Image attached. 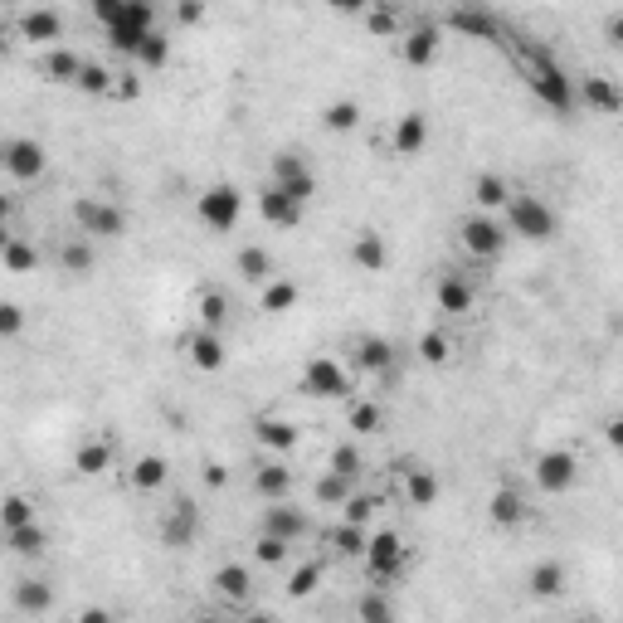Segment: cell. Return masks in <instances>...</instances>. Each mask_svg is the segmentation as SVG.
<instances>
[{
	"label": "cell",
	"instance_id": "obj_60",
	"mask_svg": "<svg viewBox=\"0 0 623 623\" xmlns=\"http://www.w3.org/2000/svg\"><path fill=\"white\" fill-rule=\"evenodd\" d=\"M327 10H336V15H356V10H366V0H322Z\"/></svg>",
	"mask_w": 623,
	"mask_h": 623
},
{
	"label": "cell",
	"instance_id": "obj_8",
	"mask_svg": "<svg viewBox=\"0 0 623 623\" xmlns=\"http://www.w3.org/2000/svg\"><path fill=\"white\" fill-rule=\"evenodd\" d=\"M536 482H541V492H550V497L570 492V487L580 482V458H575L570 448H546V453L536 458Z\"/></svg>",
	"mask_w": 623,
	"mask_h": 623
},
{
	"label": "cell",
	"instance_id": "obj_12",
	"mask_svg": "<svg viewBox=\"0 0 623 623\" xmlns=\"http://www.w3.org/2000/svg\"><path fill=\"white\" fill-rule=\"evenodd\" d=\"M351 366L366 370V375H390L395 370V346L385 336H361V341H351Z\"/></svg>",
	"mask_w": 623,
	"mask_h": 623
},
{
	"label": "cell",
	"instance_id": "obj_53",
	"mask_svg": "<svg viewBox=\"0 0 623 623\" xmlns=\"http://www.w3.org/2000/svg\"><path fill=\"white\" fill-rule=\"evenodd\" d=\"M366 30H370V35H380V39H385V35L395 39V35H400V15H395L390 5H380V10H370V15H366Z\"/></svg>",
	"mask_w": 623,
	"mask_h": 623
},
{
	"label": "cell",
	"instance_id": "obj_3",
	"mask_svg": "<svg viewBox=\"0 0 623 623\" xmlns=\"http://www.w3.org/2000/svg\"><path fill=\"white\" fill-rule=\"evenodd\" d=\"M151 30H156V0H127L122 20L108 25V44L117 54H132V59H137V49H142V39H147Z\"/></svg>",
	"mask_w": 623,
	"mask_h": 623
},
{
	"label": "cell",
	"instance_id": "obj_4",
	"mask_svg": "<svg viewBox=\"0 0 623 623\" xmlns=\"http://www.w3.org/2000/svg\"><path fill=\"white\" fill-rule=\"evenodd\" d=\"M239 215H244V195H239L234 185H224V181L210 185V190H200V200H195V220L205 224V229H215V234L234 229Z\"/></svg>",
	"mask_w": 623,
	"mask_h": 623
},
{
	"label": "cell",
	"instance_id": "obj_33",
	"mask_svg": "<svg viewBox=\"0 0 623 623\" xmlns=\"http://www.w3.org/2000/svg\"><path fill=\"white\" fill-rule=\"evenodd\" d=\"M258 307H263V312H273V317L293 312V307H297V283H288V278H268V283H263V293H258Z\"/></svg>",
	"mask_w": 623,
	"mask_h": 623
},
{
	"label": "cell",
	"instance_id": "obj_43",
	"mask_svg": "<svg viewBox=\"0 0 623 623\" xmlns=\"http://www.w3.org/2000/svg\"><path fill=\"white\" fill-rule=\"evenodd\" d=\"M351 482H356V477H341L327 468V473L317 477V502H322V507H341V502L351 497Z\"/></svg>",
	"mask_w": 623,
	"mask_h": 623
},
{
	"label": "cell",
	"instance_id": "obj_46",
	"mask_svg": "<svg viewBox=\"0 0 623 623\" xmlns=\"http://www.w3.org/2000/svg\"><path fill=\"white\" fill-rule=\"evenodd\" d=\"M317 585H322V560H307V565H297V570H293L288 594H293V599H307V594H312Z\"/></svg>",
	"mask_w": 623,
	"mask_h": 623
},
{
	"label": "cell",
	"instance_id": "obj_39",
	"mask_svg": "<svg viewBox=\"0 0 623 623\" xmlns=\"http://www.w3.org/2000/svg\"><path fill=\"white\" fill-rule=\"evenodd\" d=\"M473 200L482 205V210H507V200H512V185L502 181V176H477L473 181Z\"/></svg>",
	"mask_w": 623,
	"mask_h": 623
},
{
	"label": "cell",
	"instance_id": "obj_17",
	"mask_svg": "<svg viewBox=\"0 0 623 623\" xmlns=\"http://www.w3.org/2000/svg\"><path fill=\"white\" fill-rule=\"evenodd\" d=\"M390 147H395V156H419L429 147V117L424 112H404L395 122V132H390Z\"/></svg>",
	"mask_w": 623,
	"mask_h": 623
},
{
	"label": "cell",
	"instance_id": "obj_55",
	"mask_svg": "<svg viewBox=\"0 0 623 623\" xmlns=\"http://www.w3.org/2000/svg\"><path fill=\"white\" fill-rule=\"evenodd\" d=\"M88 10L103 20V25H112V20H122V10H127V0H88Z\"/></svg>",
	"mask_w": 623,
	"mask_h": 623
},
{
	"label": "cell",
	"instance_id": "obj_23",
	"mask_svg": "<svg viewBox=\"0 0 623 623\" xmlns=\"http://www.w3.org/2000/svg\"><path fill=\"white\" fill-rule=\"evenodd\" d=\"M254 492L258 497H268V502H283V497L293 492V468H283L278 458L258 463L254 468Z\"/></svg>",
	"mask_w": 623,
	"mask_h": 623
},
{
	"label": "cell",
	"instance_id": "obj_30",
	"mask_svg": "<svg viewBox=\"0 0 623 623\" xmlns=\"http://www.w3.org/2000/svg\"><path fill=\"white\" fill-rule=\"evenodd\" d=\"M132 487L137 492H156V487H166V477H171V463L161 458V453H142L137 463H132Z\"/></svg>",
	"mask_w": 623,
	"mask_h": 623
},
{
	"label": "cell",
	"instance_id": "obj_13",
	"mask_svg": "<svg viewBox=\"0 0 623 623\" xmlns=\"http://www.w3.org/2000/svg\"><path fill=\"white\" fill-rule=\"evenodd\" d=\"M185 356H190V366H195V370H220L224 361H229L224 336H220V331H210V327H200V331H190V336H185Z\"/></svg>",
	"mask_w": 623,
	"mask_h": 623
},
{
	"label": "cell",
	"instance_id": "obj_16",
	"mask_svg": "<svg viewBox=\"0 0 623 623\" xmlns=\"http://www.w3.org/2000/svg\"><path fill=\"white\" fill-rule=\"evenodd\" d=\"M448 30H458V35H468V39H487V44L502 35V25H497L482 5H473V0H468V5H458V10L448 15Z\"/></svg>",
	"mask_w": 623,
	"mask_h": 623
},
{
	"label": "cell",
	"instance_id": "obj_34",
	"mask_svg": "<svg viewBox=\"0 0 623 623\" xmlns=\"http://www.w3.org/2000/svg\"><path fill=\"white\" fill-rule=\"evenodd\" d=\"M234 273L244 278V283H268L273 278V254L268 249H239V258H234Z\"/></svg>",
	"mask_w": 623,
	"mask_h": 623
},
{
	"label": "cell",
	"instance_id": "obj_20",
	"mask_svg": "<svg viewBox=\"0 0 623 623\" xmlns=\"http://www.w3.org/2000/svg\"><path fill=\"white\" fill-rule=\"evenodd\" d=\"M351 263L366 268V273H380V268L390 263V244H385V234H380V229H361V234L351 239Z\"/></svg>",
	"mask_w": 623,
	"mask_h": 623
},
{
	"label": "cell",
	"instance_id": "obj_10",
	"mask_svg": "<svg viewBox=\"0 0 623 623\" xmlns=\"http://www.w3.org/2000/svg\"><path fill=\"white\" fill-rule=\"evenodd\" d=\"M0 161H5V171L15 181H39L44 166H49V156H44V147H39L35 137H10L5 151H0Z\"/></svg>",
	"mask_w": 623,
	"mask_h": 623
},
{
	"label": "cell",
	"instance_id": "obj_56",
	"mask_svg": "<svg viewBox=\"0 0 623 623\" xmlns=\"http://www.w3.org/2000/svg\"><path fill=\"white\" fill-rule=\"evenodd\" d=\"M176 20H181V25H200V20H205V0H181V5H176Z\"/></svg>",
	"mask_w": 623,
	"mask_h": 623
},
{
	"label": "cell",
	"instance_id": "obj_45",
	"mask_svg": "<svg viewBox=\"0 0 623 623\" xmlns=\"http://www.w3.org/2000/svg\"><path fill=\"white\" fill-rule=\"evenodd\" d=\"M288 550H293V541H283V536L263 531V536L254 541V560H258V565H283V560H288Z\"/></svg>",
	"mask_w": 623,
	"mask_h": 623
},
{
	"label": "cell",
	"instance_id": "obj_24",
	"mask_svg": "<svg viewBox=\"0 0 623 623\" xmlns=\"http://www.w3.org/2000/svg\"><path fill=\"white\" fill-rule=\"evenodd\" d=\"M195 531H200V512H195V507H190V502H176V512L166 516V526H161V541H166V546H190V541H195Z\"/></svg>",
	"mask_w": 623,
	"mask_h": 623
},
{
	"label": "cell",
	"instance_id": "obj_1",
	"mask_svg": "<svg viewBox=\"0 0 623 623\" xmlns=\"http://www.w3.org/2000/svg\"><path fill=\"white\" fill-rule=\"evenodd\" d=\"M526 88H531L550 112H570L580 103L575 78L565 74V69L550 59V49H541V44H526Z\"/></svg>",
	"mask_w": 623,
	"mask_h": 623
},
{
	"label": "cell",
	"instance_id": "obj_38",
	"mask_svg": "<svg viewBox=\"0 0 623 623\" xmlns=\"http://www.w3.org/2000/svg\"><path fill=\"white\" fill-rule=\"evenodd\" d=\"M380 424H385V409L375 400H351L346 404V429L351 434H380Z\"/></svg>",
	"mask_w": 623,
	"mask_h": 623
},
{
	"label": "cell",
	"instance_id": "obj_31",
	"mask_svg": "<svg viewBox=\"0 0 623 623\" xmlns=\"http://www.w3.org/2000/svg\"><path fill=\"white\" fill-rule=\"evenodd\" d=\"M5 546L15 550V555H25V560H35L49 550V531L39 526V521H25V526H15V531H5Z\"/></svg>",
	"mask_w": 623,
	"mask_h": 623
},
{
	"label": "cell",
	"instance_id": "obj_51",
	"mask_svg": "<svg viewBox=\"0 0 623 623\" xmlns=\"http://www.w3.org/2000/svg\"><path fill=\"white\" fill-rule=\"evenodd\" d=\"M25 521H35V507H30L25 497H5V507H0V526L15 531V526H25Z\"/></svg>",
	"mask_w": 623,
	"mask_h": 623
},
{
	"label": "cell",
	"instance_id": "obj_48",
	"mask_svg": "<svg viewBox=\"0 0 623 623\" xmlns=\"http://www.w3.org/2000/svg\"><path fill=\"white\" fill-rule=\"evenodd\" d=\"M419 356H424L429 366H443V361L453 356V341H448L443 331H424V336H419Z\"/></svg>",
	"mask_w": 623,
	"mask_h": 623
},
{
	"label": "cell",
	"instance_id": "obj_57",
	"mask_svg": "<svg viewBox=\"0 0 623 623\" xmlns=\"http://www.w3.org/2000/svg\"><path fill=\"white\" fill-rule=\"evenodd\" d=\"M604 39H609L614 49H623V10H614V15L604 20Z\"/></svg>",
	"mask_w": 623,
	"mask_h": 623
},
{
	"label": "cell",
	"instance_id": "obj_32",
	"mask_svg": "<svg viewBox=\"0 0 623 623\" xmlns=\"http://www.w3.org/2000/svg\"><path fill=\"white\" fill-rule=\"evenodd\" d=\"M229 297L220 293V288H205V293L195 297V317H200V327H210V331H224V322H229Z\"/></svg>",
	"mask_w": 623,
	"mask_h": 623
},
{
	"label": "cell",
	"instance_id": "obj_11",
	"mask_svg": "<svg viewBox=\"0 0 623 623\" xmlns=\"http://www.w3.org/2000/svg\"><path fill=\"white\" fill-rule=\"evenodd\" d=\"M580 103H585L589 112H599V117H619L623 112V88L609 74H589L585 83H580Z\"/></svg>",
	"mask_w": 623,
	"mask_h": 623
},
{
	"label": "cell",
	"instance_id": "obj_14",
	"mask_svg": "<svg viewBox=\"0 0 623 623\" xmlns=\"http://www.w3.org/2000/svg\"><path fill=\"white\" fill-rule=\"evenodd\" d=\"M210 589H215V599H224V604L239 609V604H249V594H254V575H249L244 565L229 560V565H220V570L210 575Z\"/></svg>",
	"mask_w": 623,
	"mask_h": 623
},
{
	"label": "cell",
	"instance_id": "obj_42",
	"mask_svg": "<svg viewBox=\"0 0 623 623\" xmlns=\"http://www.w3.org/2000/svg\"><path fill=\"white\" fill-rule=\"evenodd\" d=\"M137 64H142V69H166V64H171V39L161 35V30H151V35L142 39V49H137Z\"/></svg>",
	"mask_w": 623,
	"mask_h": 623
},
{
	"label": "cell",
	"instance_id": "obj_41",
	"mask_svg": "<svg viewBox=\"0 0 623 623\" xmlns=\"http://www.w3.org/2000/svg\"><path fill=\"white\" fill-rule=\"evenodd\" d=\"M327 546L336 550V555H366L370 536H366V526H356V521H341V526H336V531L327 536Z\"/></svg>",
	"mask_w": 623,
	"mask_h": 623
},
{
	"label": "cell",
	"instance_id": "obj_26",
	"mask_svg": "<svg viewBox=\"0 0 623 623\" xmlns=\"http://www.w3.org/2000/svg\"><path fill=\"white\" fill-rule=\"evenodd\" d=\"M254 439L263 443L268 453H288V448H297V424L263 414V419H254Z\"/></svg>",
	"mask_w": 623,
	"mask_h": 623
},
{
	"label": "cell",
	"instance_id": "obj_21",
	"mask_svg": "<svg viewBox=\"0 0 623 623\" xmlns=\"http://www.w3.org/2000/svg\"><path fill=\"white\" fill-rule=\"evenodd\" d=\"M434 297H439V312H448V317L473 312V283H468L463 273H443L439 288H434Z\"/></svg>",
	"mask_w": 623,
	"mask_h": 623
},
{
	"label": "cell",
	"instance_id": "obj_27",
	"mask_svg": "<svg viewBox=\"0 0 623 623\" xmlns=\"http://www.w3.org/2000/svg\"><path fill=\"white\" fill-rule=\"evenodd\" d=\"M83 64H88V59H78L74 49H49V54L39 59V78H49V83H78Z\"/></svg>",
	"mask_w": 623,
	"mask_h": 623
},
{
	"label": "cell",
	"instance_id": "obj_5",
	"mask_svg": "<svg viewBox=\"0 0 623 623\" xmlns=\"http://www.w3.org/2000/svg\"><path fill=\"white\" fill-rule=\"evenodd\" d=\"M74 224L78 234H88V239H122L127 234V215L108 205V200H93V195H78L74 200Z\"/></svg>",
	"mask_w": 623,
	"mask_h": 623
},
{
	"label": "cell",
	"instance_id": "obj_44",
	"mask_svg": "<svg viewBox=\"0 0 623 623\" xmlns=\"http://www.w3.org/2000/svg\"><path fill=\"white\" fill-rule=\"evenodd\" d=\"M327 468H331V473H341V477H361L366 458H361V448H351V443H336V448H331V458H327Z\"/></svg>",
	"mask_w": 623,
	"mask_h": 623
},
{
	"label": "cell",
	"instance_id": "obj_18",
	"mask_svg": "<svg viewBox=\"0 0 623 623\" xmlns=\"http://www.w3.org/2000/svg\"><path fill=\"white\" fill-rule=\"evenodd\" d=\"M258 215H263L268 224H283V229H288V224L302 220V205H297L283 185L268 181V185H263V195H258Z\"/></svg>",
	"mask_w": 623,
	"mask_h": 623
},
{
	"label": "cell",
	"instance_id": "obj_22",
	"mask_svg": "<svg viewBox=\"0 0 623 623\" xmlns=\"http://www.w3.org/2000/svg\"><path fill=\"white\" fill-rule=\"evenodd\" d=\"M15 30H20V39H30V44H54V39L64 35V20L54 15V10H25L20 20H15Z\"/></svg>",
	"mask_w": 623,
	"mask_h": 623
},
{
	"label": "cell",
	"instance_id": "obj_29",
	"mask_svg": "<svg viewBox=\"0 0 623 623\" xmlns=\"http://www.w3.org/2000/svg\"><path fill=\"white\" fill-rule=\"evenodd\" d=\"M487 516H492L497 526H521V521H526V497H521L516 487H497L492 502H487Z\"/></svg>",
	"mask_w": 623,
	"mask_h": 623
},
{
	"label": "cell",
	"instance_id": "obj_9",
	"mask_svg": "<svg viewBox=\"0 0 623 623\" xmlns=\"http://www.w3.org/2000/svg\"><path fill=\"white\" fill-rule=\"evenodd\" d=\"M302 390L317 395V400H346L351 395V375L341 370V361L317 356V361H307V370H302Z\"/></svg>",
	"mask_w": 623,
	"mask_h": 623
},
{
	"label": "cell",
	"instance_id": "obj_36",
	"mask_svg": "<svg viewBox=\"0 0 623 623\" xmlns=\"http://www.w3.org/2000/svg\"><path fill=\"white\" fill-rule=\"evenodd\" d=\"M526 585L536 599H555V594H565V565H555V560H541L531 575H526Z\"/></svg>",
	"mask_w": 623,
	"mask_h": 623
},
{
	"label": "cell",
	"instance_id": "obj_50",
	"mask_svg": "<svg viewBox=\"0 0 623 623\" xmlns=\"http://www.w3.org/2000/svg\"><path fill=\"white\" fill-rule=\"evenodd\" d=\"M78 88H83V93H93V98H103V93H112L117 83H112V74L103 69V64H83V74H78Z\"/></svg>",
	"mask_w": 623,
	"mask_h": 623
},
{
	"label": "cell",
	"instance_id": "obj_6",
	"mask_svg": "<svg viewBox=\"0 0 623 623\" xmlns=\"http://www.w3.org/2000/svg\"><path fill=\"white\" fill-rule=\"evenodd\" d=\"M361 560H366V570H370L375 585H390V580H400L404 575V541L395 531H375Z\"/></svg>",
	"mask_w": 623,
	"mask_h": 623
},
{
	"label": "cell",
	"instance_id": "obj_52",
	"mask_svg": "<svg viewBox=\"0 0 623 623\" xmlns=\"http://www.w3.org/2000/svg\"><path fill=\"white\" fill-rule=\"evenodd\" d=\"M356 619H370V623H385L395 619V604L385 599V594H366L361 604H356Z\"/></svg>",
	"mask_w": 623,
	"mask_h": 623
},
{
	"label": "cell",
	"instance_id": "obj_59",
	"mask_svg": "<svg viewBox=\"0 0 623 623\" xmlns=\"http://www.w3.org/2000/svg\"><path fill=\"white\" fill-rule=\"evenodd\" d=\"M229 482V468L224 463H205V487H224Z\"/></svg>",
	"mask_w": 623,
	"mask_h": 623
},
{
	"label": "cell",
	"instance_id": "obj_35",
	"mask_svg": "<svg viewBox=\"0 0 623 623\" xmlns=\"http://www.w3.org/2000/svg\"><path fill=\"white\" fill-rule=\"evenodd\" d=\"M15 609L20 614H49L54 609V589L44 585V580H20L15 585Z\"/></svg>",
	"mask_w": 623,
	"mask_h": 623
},
{
	"label": "cell",
	"instance_id": "obj_2",
	"mask_svg": "<svg viewBox=\"0 0 623 623\" xmlns=\"http://www.w3.org/2000/svg\"><path fill=\"white\" fill-rule=\"evenodd\" d=\"M507 229H512L516 239L546 244V239H555L560 220H555V210H550L546 200H536V195H516L512 190V200H507Z\"/></svg>",
	"mask_w": 623,
	"mask_h": 623
},
{
	"label": "cell",
	"instance_id": "obj_7",
	"mask_svg": "<svg viewBox=\"0 0 623 623\" xmlns=\"http://www.w3.org/2000/svg\"><path fill=\"white\" fill-rule=\"evenodd\" d=\"M458 244L473 258H497L507 249V224L492 220V215H468L458 224Z\"/></svg>",
	"mask_w": 623,
	"mask_h": 623
},
{
	"label": "cell",
	"instance_id": "obj_58",
	"mask_svg": "<svg viewBox=\"0 0 623 623\" xmlns=\"http://www.w3.org/2000/svg\"><path fill=\"white\" fill-rule=\"evenodd\" d=\"M604 443H609V448H619V453H623V414H614V419L604 424Z\"/></svg>",
	"mask_w": 623,
	"mask_h": 623
},
{
	"label": "cell",
	"instance_id": "obj_49",
	"mask_svg": "<svg viewBox=\"0 0 623 623\" xmlns=\"http://www.w3.org/2000/svg\"><path fill=\"white\" fill-rule=\"evenodd\" d=\"M380 512V497H356V492H351V497H346V502H341V521H356V526H366L370 516Z\"/></svg>",
	"mask_w": 623,
	"mask_h": 623
},
{
	"label": "cell",
	"instance_id": "obj_40",
	"mask_svg": "<svg viewBox=\"0 0 623 623\" xmlns=\"http://www.w3.org/2000/svg\"><path fill=\"white\" fill-rule=\"evenodd\" d=\"M322 127L327 132H356L361 127V103H351V98H336L322 108Z\"/></svg>",
	"mask_w": 623,
	"mask_h": 623
},
{
	"label": "cell",
	"instance_id": "obj_37",
	"mask_svg": "<svg viewBox=\"0 0 623 623\" xmlns=\"http://www.w3.org/2000/svg\"><path fill=\"white\" fill-rule=\"evenodd\" d=\"M0 263H5V273H30V268H39V249L35 244H25V239H15V234H5Z\"/></svg>",
	"mask_w": 623,
	"mask_h": 623
},
{
	"label": "cell",
	"instance_id": "obj_28",
	"mask_svg": "<svg viewBox=\"0 0 623 623\" xmlns=\"http://www.w3.org/2000/svg\"><path fill=\"white\" fill-rule=\"evenodd\" d=\"M404 502H409V507H434V502H439V477H434V468H404Z\"/></svg>",
	"mask_w": 623,
	"mask_h": 623
},
{
	"label": "cell",
	"instance_id": "obj_54",
	"mask_svg": "<svg viewBox=\"0 0 623 623\" xmlns=\"http://www.w3.org/2000/svg\"><path fill=\"white\" fill-rule=\"evenodd\" d=\"M20 327H25V312H20V302H5V307H0V336L10 341V336H20Z\"/></svg>",
	"mask_w": 623,
	"mask_h": 623
},
{
	"label": "cell",
	"instance_id": "obj_19",
	"mask_svg": "<svg viewBox=\"0 0 623 623\" xmlns=\"http://www.w3.org/2000/svg\"><path fill=\"white\" fill-rule=\"evenodd\" d=\"M263 531H273V536H283V541H302L307 531H312V521H307V512H297V507H288V502H273L268 512H263Z\"/></svg>",
	"mask_w": 623,
	"mask_h": 623
},
{
	"label": "cell",
	"instance_id": "obj_47",
	"mask_svg": "<svg viewBox=\"0 0 623 623\" xmlns=\"http://www.w3.org/2000/svg\"><path fill=\"white\" fill-rule=\"evenodd\" d=\"M59 263H64L69 273H88V268H93V244H88V239H69V244L59 249Z\"/></svg>",
	"mask_w": 623,
	"mask_h": 623
},
{
	"label": "cell",
	"instance_id": "obj_15",
	"mask_svg": "<svg viewBox=\"0 0 623 623\" xmlns=\"http://www.w3.org/2000/svg\"><path fill=\"white\" fill-rule=\"evenodd\" d=\"M400 59L409 69H429V64L439 59V30H434V25H414V30L400 39Z\"/></svg>",
	"mask_w": 623,
	"mask_h": 623
},
{
	"label": "cell",
	"instance_id": "obj_25",
	"mask_svg": "<svg viewBox=\"0 0 623 623\" xmlns=\"http://www.w3.org/2000/svg\"><path fill=\"white\" fill-rule=\"evenodd\" d=\"M112 458H117V443H112V439H88V443H78V448H74V468L83 477L108 473Z\"/></svg>",
	"mask_w": 623,
	"mask_h": 623
}]
</instances>
